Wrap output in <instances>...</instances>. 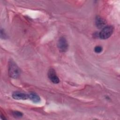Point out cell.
<instances>
[{"label": "cell", "mask_w": 120, "mask_h": 120, "mask_svg": "<svg viewBox=\"0 0 120 120\" xmlns=\"http://www.w3.org/2000/svg\"><path fill=\"white\" fill-rule=\"evenodd\" d=\"M48 77L50 81L54 83H58L60 82V80L55 71L53 68H50L48 72Z\"/></svg>", "instance_id": "cell-4"}, {"label": "cell", "mask_w": 120, "mask_h": 120, "mask_svg": "<svg viewBox=\"0 0 120 120\" xmlns=\"http://www.w3.org/2000/svg\"><path fill=\"white\" fill-rule=\"evenodd\" d=\"M58 47L61 52H65L68 49V43L64 37H60L58 42Z\"/></svg>", "instance_id": "cell-3"}, {"label": "cell", "mask_w": 120, "mask_h": 120, "mask_svg": "<svg viewBox=\"0 0 120 120\" xmlns=\"http://www.w3.org/2000/svg\"><path fill=\"white\" fill-rule=\"evenodd\" d=\"M21 70L16 64L12 60L8 63V74L13 78H17L20 75Z\"/></svg>", "instance_id": "cell-1"}, {"label": "cell", "mask_w": 120, "mask_h": 120, "mask_svg": "<svg viewBox=\"0 0 120 120\" xmlns=\"http://www.w3.org/2000/svg\"><path fill=\"white\" fill-rule=\"evenodd\" d=\"M96 24L98 28H104L105 25V21L100 16H97L96 18Z\"/></svg>", "instance_id": "cell-6"}, {"label": "cell", "mask_w": 120, "mask_h": 120, "mask_svg": "<svg viewBox=\"0 0 120 120\" xmlns=\"http://www.w3.org/2000/svg\"><path fill=\"white\" fill-rule=\"evenodd\" d=\"M114 28L112 26H106L103 28L101 31L99 32V38L103 39L109 38L112 34Z\"/></svg>", "instance_id": "cell-2"}, {"label": "cell", "mask_w": 120, "mask_h": 120, "mask_svg": "<svg viewBox=\"0 0 120 120\" xmlns=\"http://www.w3.org/2000/svg\"><path fill=\"white\" fill-rule=\"evenodd\" d=\"M103 50L102 47L99 45L96 46L94 48V51L96 53H100Z\"/></svg>", "instance_id": "cell-9"}, {"label": "cell", "mask_w": 120, "mask_h": 120, "mask_svg": "<svg viewBox=\"0 0 120 120\" xmlns=\"http://www.w3.org/2000/svg\"><path fill=\"white\" fill-rule=\"evenodd\" d=\"M29 98H30L33 102L35 103H38L40 101V98L39 96L34 92L30 93L29 94Z\"/></svg>", "instance_id": "cell-7"}, {"label": "cell", "mask_w": 120, "mask_h": 120, "mask_svg": "<svg viewBox=\"0 0 120 120\" xmlns=\"http://www.w3.org/2000/svg\"><path fill=\"white\" fill-rule=\"evenodd\" d=\"M12 114L13 115V116L15 117V118H21L23 116V114L22 112H19V111H13L12 112Z\"/></svg>", "instance_id": "cell-8"}, {"label": "cell", "mask_w": 120, "mask_h": 120, "mask_svg": "<svg viewBox=\"0 0 120 120\" xmlns=\"http://www.w3.org/2000/svg\"><path fill=\"white\" fill-rule=\"evenodd\" d=\"M0 36L1 38H5L7 37L6 34H5L4 31H3V30L2 29L0 30Z\"/></svg>", "instance_id": "cell-10"}, {"label": "cell", "mask_w": 120, "mask_h": 120, "mask_svg": "<svg viewBox=\"0 0 120 120\" xmlns=\"http://www.w3.org/2000/svg\"><path fill=\"white\" fill-rule=\"evenodd\" d=\"M14 99L17 100H26L29 98V94L21 91H15L12 94Z\"/></svg>", "instance_id": "cell-5"}]
</instances>
